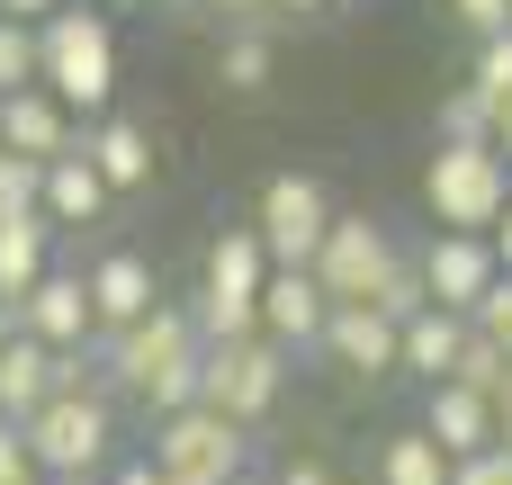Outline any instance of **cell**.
Returning <instances> with one entry per match:
<instances>
[{
  "label": "cell",
  "mask_w": 512,
  "mask_h": 485,
  "mask_svg": "<svg viewBox=\"0 0 512 485\" xmlns=\"http://www.w3.org/2000/svg\"><path fill=\"white\" fill-rule=\"evenodd\" d=\"M99 369H108L144 414H171V405H189V396H198L207 333H198V315H189V306H153V315H135V324L99 333Z\"/></svg>",
  "instance_id": "cell-1"
},
{
  "label": "cell",
  "mask_w": 512,
  "mask_h": 485,
  "mask_svg": "<svg viewBox=\"0 0 512 485\" xmlns=\"http://www.w3.org/2000/svg\"><path fill=\"white\" fill-rule=\"evenodd\" d=\"M36 81L72 108V117H99L108 99H117V36H108V18L99 9H45L36 18Z\"/></svg>",
  "instance_id": "cell-2"
},
{
  "label": "cell",
  "mask_w": 512,
  "mask_h": 485,
  "mask_svg": "<svg viewBox=\"0 0 512 485\" xmlns=\"http://www.w3.org/2000/svg\"><path fill=\"white\" fill-rule=\"evenodd\" d=\"M261 279H270V243L261 225H225L207 243V279H198V333L207 342H234V333H261Z\"/></svg>",
  "instance_id": "cell-3"
},
{
  "label": "cell",
  "mask_w": 512,
  "mask_h": 485,
  "mask_svg": "<svg viewBox=\"0 0 512 485\" xmlns=\"http://www.w3.org/2000/svg\"><path fill=\"white\" fill-rule=\"evenodd\" d=\"M243 423L234 414H216L207 396H189V405H171V414H153V468H171L180 485H234L243 477Z\"/></svg>",
  "instance_id": "cell-4"
},
{
  "label": "cell",
  "mask_w": 512,
  "mask_h": 485,
  "mask_svg": "<svg viewBox=\"0 0 512 485\" xmlns=\"http://www.w3.org/2000/svg\"><path fill=\"white\" fill-rule=\"evenodd\" d=\"M288 360H297V351H279L270 333H234V342H207V369H198V396H207L216 414H234V423L252 432V423H270V414H279V387H288Z\"/></svg>",
  "instance_id": "cell-5"
},
{
  "label": "cell",
  "mask_w": 512,
  "mask_h": 485,
  "mask_svg": "<svg viewBox=\"0 0 512 485\" xmlns=\"http://www.w3.org/2000/svg\"><path fill=\"white\" fill-rule=\"evenodd\" d=\"M423 198H432L441 225L495 234V216H504V198H512V162L495 153V144H441L432 171H423Z\"/></svg>",
  "instance_id": "cell-6"
},
{
  "label": "cell",
  "mask_w": 512,
  "mask_h": 485,
  "mask_svg": "<svg viewBox=\"0 0 512 485\" xmlns=\"http://www.w3.org/2000/svg\"><path fill=\"white\" fill-rule=\"evenodd\" d=\"M18 432H27V450H36V468H45V477L99 468V459H108V441H117V423H108V396H99V387H54Z\"/></svg>",
  "instance_id": "cell-7"
},
{
  "label": "cell",
  "mask_w": 512,
  "mask_h": 485,
  "mask_svg": "<svg viewBox=\"0 0 512 485\" xmlns=\"http://www.w3.org/2000/svg\"><path fill=\"white\" fill-rule=\"evenodd\" d=\"M252 225H261L270 261H315V243H324V225H333V198H324V180H306V171H279V180H261V198H252Z\"/></svg>",
  "instance_id": "cell-8"
},
{
  "label": "cell",
  "mask_w": 512,
  "mask_h": 485,
  "mask_svg": "<svg viewBox=\"0 0 512 485\" xmlns=\"http://www.w3.org/2000/svg\"><path fill=\"white\" fill-rule=\"evenodd\" d=\"M387 261H396V234H387L378 216H342V207H333V225H324V243H315L324 297H333V306H342V297H369V288L387 279Z\"/></svg>",
  "instance_id": "cell-9"
},
{
  "label": "cell",
  "mask_w": 512,
  "mask_h": 485,
  "mask_svg": "<svg viewBox=\"0 0 512 485\" xmlns=\"http://www.w3.org/2000/svg\"><path fill=\"white\" fill-rule=\"evenodd\" d=\"M324 315H333V297H324L315 261H270V279H261V333L279 351H315L324 342Z\"/></svg>",
  "instance_id": "cell-10"
},
{
  "label": "cell",
  "mask_w": 512,
  "mask_h": 485,
  "mask_svg": "<svg viewBox=\"0 0 512 485\" xmlns=\"http://www.w3.org/2000/svg\"><path fill=\"white\" fill-rule=\"evenodd\" d=\"M396 333H405L396 315H378L369 297H342V306L324 315V342H315V351H324L342 378H396Z\"/></svg>",
  "instance_id": "cell-11"
},
{
  "label": "cell",
  "mask_w": 512,
  "mask_h": 485,
  "mask_svg": "<svg viewBox=\"0 0 512 485\" xmlns=\"http://www.w3.org/2000/svg\"><path fill=\"white\" fill-rule=\"evenodd\" d=\"M495 270H504L495 234H459V225H441V234H432V252H423L432 306H450V315H468V306H477V297L495 288Z\"/></svg>",
  "instance_id": "cell-12"
},
{
  "label": "cell",
  "mask_w": 512,
  "mask_h": 485,
  "mask_svg": "<svg viewBox=\"0 0 512 485\" xmlns=\"http://www.w3.org/2000/svg\"><path fill=\"white\" fill-rule=\"evenodd\" d=\"M18 324H27L36 342H54V351H72V342H99V306H90V279H72V270H45V279L18 297Z\"/></svg>",
  "instance_id": "cell-13"
},
{
  "label": "cell",
  "mask_w": 512,
  "mask_h": 485,
  "mask_svg": "<svg viewBox=\"0 0 512 485\" xmlns=\"http://www.w3.org/2000/svg\"><path fill=\"white\" fill-rule=\"evenodd\" d=\"M423 432H432L450 459L495 450V396H486V387H468V378H432V387H423Z\"/></svg>",
  "instance_id": "cell-14"
},
{
  "label": "cell",
  "mask_w": 512,
  "mask_h": 485,
  "mask_svg": "<svg viewBox=\"0 0 512 485\" xmlns=\"http://www.w3.org/2000/svg\"><path fill=\"white\" fill-rule=\"evenodd\" d=\"M0 144H9V153L54 162V153H72L81 135H72V108H63L45 81H27V90H9V99H0Z\"/></svg>",
  "instance_id": "cell-15"
},
{
  "label": "cell",
  "mask_w": 512,
  "mask_h": 485,
  "mask_svg": "<svg viewBox=\"0 0 512 485\" xmlns=\"http://www.w3.org/2000/svg\"><path fill=\"white\" fill-rule=\"evenodd\" d=\"M90 306H99V333H117V324H135V315H153V306H162L153 261H144V252H108V261L90 270Z\"/></svg>",
  "instance_id": "cell-16"
},
{
  "label": "cell",
  "mask_w": 512,
  "mask_h": 485,
  "mask_svg": "<svg viewBox=\"0 0 512 485\" xmlns=\"http://www.w3.org/2000/svg\"><path fill=\"white\" fill-rule=\"evenodd\" d=\"M459 342H468V315L423 306V315H405V333H396V369L432 387V378H450V369H459Z\"/></svg>",
  "instance_id": "cell-17"
},
{
  "label": "cell",
  "mask_w": 512,
  "mask_h": 485,
  "mask_svg": "<svg viewBox=\"0 0 512 485\" xmlns=\"http://www.w3.org/2000/svg\"><path fill=\"white\" fill-rule=\"evenodd\" d=\"M45 396H54V342H36V333L18 324V333L0 342V414H9V423H27Z\"/></svg>",
  "instance_id": "cell-18"
},
{
  "label": "cell",
  "mask_w": 512,
  "mask_h": 485,
  "mask_svg": "<svg viewBox=\"0 0 512 485\" xmlns=\"http://www.w3.org/2000/svg\"><path fill=\"white\" fill-rule=\"evenodd\" d=\"M108 198H117V189L99 180V162H90L81 144L45 162V216H54V225H90V216H99Z\"/></svg>",
  "instance_id": "cell-19"
},
{
  "label": "cell",
  "mask_w": 512,
  "mask_h": 485,
  "mask_svg": "<svg viewBox=\"0 0 512 485\" xmlns=\"http://www.w3.org/2000/svg\"><path fill=\"white\" fill-rule=\"evenodd\" d=\"M45 243H54V216L45 207H27V216H0V297L18 306L54 261H45Z\"/></svg>",
  "instance_id": "cell-20"
},
{
  "label": "cell",
  "mask_w": 512,
  "mask_h": 485,
  "mask_svg": "<svg viewBox=\"0 0 512 485\" xmlns=\"http://www.w3.org/2000/svg\"><path fill=\"white\" fill-rule=\"evenodd\" d=\"M81 153L99 162V180H108V189H144V180H153V135H144V126H126V117H99V135H90Z\"/></svg>",
  "instance_id": "cell-21"
},
{
  "label": "cell",
  "mask_w": 512,
  "mask_h": 485,
  "mask_svg": "<svg viewBox=\"0 0 512 485\" xmlns=\"http://www.w3.org/2000/svg\"><path fill=\"white\" fill-rule=\"evenodd\" d=\"M378 485H450V450L414 423V432H396V441L378 450Z\"/></svg>",
  "instance_id": "cell-22"
},
{
  "label": "cell",
  "mask_w": 512,
  "mask_h": 485,
  "mask_svg": "<svg viewBox=\"0 0 512 485\" xmlns=\"http://www.w3.org/2000/svg\"><path fill=\"white\" fill-rule=\"evenodd\" d=\"M270 63H279V54H270L261 27H243V36L216 45V81H225V90H270Z\"/></svg>",
  "instance_id": "cell-23"
},
{
  "label": "cell",
  "mask_w": 512,
  "mask_h": 485,
  "mask_svg": "<svg viewBox=\"0 0 512 485\" xmlns=\"http://www.w3.org/2000/svg\"><path fill=\"white\" fill-rule=\"evenodd\" d=\"M432 126H441V144H495V99L468 81V90H450V99H441V117H432Z\"/></svg>",
  "instance_id": "cell-24"
},
{
  "label": "cell",
  "mask_w": 512,
  "mask_h": 485,
  "mask_svg": "<svg viewBox=\"0 0 512 485\" xmlns=\"http://www.w3.org/2000/svg\"><path fill=\"white\" fill-rule=\"evenodd\" d=\"M369 306H378V315H396V324H405V315H423V306H432V279H423V261H405V252H396V261H387V279L369 288Z\"/></svg>",
  "instance_id": "cell-25"
},
{
  "label": "cell",
  "mask_w": 512,
  "mask_h": 485,
  "mask_svg": "<svg viewBox=\"0 0 512 485\" xmlns=\"http://www.w3.org/2000/svg\"><path fill=\"white\" fill-rule=\"evenodd\" d=\"M27 207H45V162L0 144V216H27Z\"/></svg>",
  "instance_id": "cell-26"
},
{
  "label": "cell",
  "mask_w": 512,
  "mask_h": 485,
  "mask_svg": "<svg viewBox=\"0 0 512 485\" xmlns=\"http://www.w3.org/2000/svg\"><path fill=\"white\" fill-rule=\"evenodd\" d=\"M36 81V18H9L0 9V99Z\"/></svg>",
  "instance_id": "cell-27"
},
{
  "label": "cell",
  "mask_w": 512,
  "mask_h": 485,
  "mask_svg": "<svg viewBox=\"0 0 512 485\" xmlns=\"http://www.w3.org/2000/svg\"><path fill=\"white\" fill-rule=\"evenodd\" d=\"M450 378H468V387H486V396H495V387L512 378V351H495V342L468 324V342H459V369H450Z\"/></svg>",
  "instance_id": "cell-28"
},
{
  "label": "cell",
  "mask_w": 512,
  "mask_h": 485,
  "mask_svg": "<svg viewBox=\"0 0 512 485\" xmlns=\"http://www.w3.org/2000/svg\"><path fill=\"white\" fill-rule=\"evenodd\" d=\"M468 81H477V90H486L495 108L512 99V27H495V36H477V72H468Z\"/></svg>",
  "instance_id": "cell-29"
},
{
  "label": "cell",
  "mask_w": 512,
  "mask_h": 485,
  "mask_svg": "<svg viewBox=\"0 0 512 485\" xmlns=\"http://www.w3.org/2000/svg\"><path fill=\"white\" fill-rule=\"evenodd\" d=\"M468 324H477V333H486L495 351H512V270H495V288H486V297L468 306Z\"/></svg>",
  "instance_id": "cell-30"
},
{
  "label": "cell",
  "mask_w": 512,
  "mask_h": 485,
  "mask_svg": "<svg viewBox=\"0 0 512 485\" xmlns=\"http://www.w3.org/2000/svg\"><path fill=\"white\" fill-rule=\"evenodd\" d=\"M450 485H512V450H468V459H450Z\"/></svg>",
  "instance_id": "cell-31"
},
{
  "label": "cell",
  "mask_w": 512,
  "mask_h": 485,
  "mask_svg": "<svg viewBox=\"0 0 512 485\" xmlns=\"http://www.w3.org/2000/svg\"><path fill=\"white\" fill-rule=\"evenodd\" d=\"M18 477H45V468H36V450H27V432H18V423L0 414V485H18Z\"/></svg>",
  "instance_id": "cell-32"
},
{
  "label": "cell",
  "mask_w": 512,
  "mask_h": 485,
  "mask_svg": "<svg viewBox=\"0 0 512 485\" xmlns=\"http://www.w3.org/2000/svg\"><path fill=\"white\" fill-rule=\"evenodd\" d=\"M450 18L468 36H495V27H512V0H450Z\"/></svg>",
  "instance_id": "cell-33"
},
{
  "label": "cell",
  "mask_w": 512,
  "mask_h": 485,
  "mask_svg": "<svg viewBox=\"0 0 512 485\" xmlns=\"http://www.w3.org/2000/svg\"><path fill=\"white\" fill-rule=\"evenodd\" d=\"M279 485H333V468H324V459H288V468H279Z\"/></svg>",
  "instance_id": "cell-34"
},
{
  "label": "cell",
  "mask_w": 512,
  "mask_h": 485,
  "mask_svg": "<svg viewBox=\"0 0 512 485\" xmlns=\"http://www.w3.org/2000/svg\"><path fill=\"white\" fill-rule=\"evenodd\" d=\"M108 485H180V477H171V468H153V459H135V468H117Z\"/></svg>",
  "instance_id": "cell-35"
},
{
  "label": "cell",
  "mask_w": 512,
  "mask_h": 485,
  "mask_svg": "<svg viewBox=\"0 0 512 485\" xmlns=\"http://www.w3.org/2000/svg\"><path fill=\"white\" fill-rule=\"evenodd\" d=\"M207 9H225V18H243V27H261V18H270V0H207Z\"/></svg>",
  "instance_id": "cell-36"
},
{
  "label": "cell",
  "mask_w": 512,
  "mask_h": 485,
  "mask_svg": "<svg viewBox=\"0 0 512 485\" xmlns=\"http://www.w3.org/2000/svg\"><path fill=\"white\" fill-rule=\"evenodd\" d=\"M333 0H270V18H324Z\"/></svg>",
  "instance_id": "cell-37"
},
{
  "label": "cell",
  "mask_w": 512,
  "mask_h": 485,
  "mask_svg": "<svg viewBox=\"0 0 512 485\" xmlns=\"http://www.w3.org/2000/svg\"><path fill=\"white\" fill-rule=\"evenodd\" d=\"M495 441H512V378L495 387Z\"/></svg>",
  "instance_id": "cell-38"
},
{
  "label": "cell",
  "mask_w": 512,
  "mask_h": 485,
  "mask_svg": "<svg viewBox=\"0 0 512 485\" xmlns=\"http://www.w3.org/2000/svg\"><path fill=\"white\" fill-rule=\"evenodd\" d=\"M495 153H504V162H512V99H504V108H495Z\"/></svg>",
  "instance_id": "cell-39"
},
{
  "label": "cell",
  "mask_w": 512,
  "mask_h": 485,
  "mask_svg": "<svg viewBox=\"0 0 512 485\" xmlns=\"http://www.w3.org/2000/svg\"><path fill=\"white\" fill-rule=\"evenodd\" d=\"M495 252H504V270H512V198H504V216H495Z\"/></svg>",
  "instance_id": "cell-40"
},
{
  "label": "cell",
  "mask_w": 512,
  "mask_h": 485,
  "mask_svg": "<svg viewBox=\"0 0 512 485\" xmlns=\"http://www.w3.org/2000/svg\"><path fill=\"white\" fill-rule=\"evenodd\" d=\"M9 18H45V9H63V0H0Z\"/></svg>",
  "instance_id": "cell-41"
},
{
  "label": "cell",
  "mask_w": 512,
  "mask_h": 485,
  "mask_svg": "<svg viewBox=\"0 0 512 485\" xmlns=\"http://www.w3.org/2000/svg\"><path fill=\"white\" fill-rule=\"evenodd\" d=\"M45 485H108L99 468H72V477H45Z\"/></svg>",
  "instance_id": "cell-42"
},
{
  "label": "cell",
  "mask_w": 512,
  "mask_h": 485,
  "mask_svg": "<svg viewBox=\"0 0 512 485\" xmlns=\"http://www.w3.org/2000/svg\"><path fill=\"white\" fill-rule=\"evenodd\" d=\"M9 333H18V306H9V297H0V342H9Z\"/></svg>",
  "instance_id": "cell-43"
},
{
  "label": "cell",
  "mask_w": 512,
  "mask_h": 485,
  "mask_svg": "<svg viewBox=\"0 0 512 485\" xmlns=\"http://www.w3.org/2000/svg\"><path fill=\"white\" fill-rule=\"evenodd\" d=\"M153 9H207V0H153Z\"/></svg>",
  "instance_id": "cell-44"
},
{
  "label": "cell",
  "mask_w": 512,
  "mask_h": 485,
  "mask_svg": "<svg viewBox=\"0 0 512 485\" xmlns=\"http://www.w3.org/2000/svg\"><path fill=\"white\" fill-rule=\"evenodd\" d=\"M18 485H45V477H18Z\"/></svg>",
  "instance_id": "cell-45"
},
{
  "label": "cell",
  "mask_w": 512,
  "mask_h": 485,
  "mask_svg": "<svg viewBox=\"0 0 512 485\" xmlns=\"http://www.w3.org/2000/svg\"><path fill=\"white\" fill-rule=\"evenodd\" d=\"M234 485H243V477H234Z\"/></svg>",
  "instance_id": "cell-46"
}]
</instances>
